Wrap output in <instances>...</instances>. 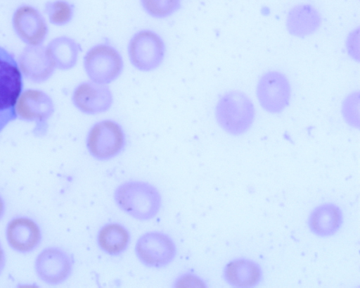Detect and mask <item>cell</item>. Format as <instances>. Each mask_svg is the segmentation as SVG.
Here are the masks:
<instances>
[{
    "mask_svg": "<svg viewBox=\"0 0 360 288\" xmlns=\"http://www.w3.org/2000/svg\"><path fill=\"white\" fill-rule=\"evenodd\" d=\"M113 197L120 210L137 220L153 219L162 207L159 190L144 181L130 180L120 184L115 189Z\"/></svg>",
    "mask_w": 360,
    "mask_h": 288,
    "instance_id": "1",
    "label": "cell"
},
{
    "mask_svg": "<svg viewBox=\"0 0 360 288\" xmlns=\"http://www.w3.org/2000/svg\"><path fill=\"white\" fill-rule=\"evenodd\" d=\"M255 107L250 99L243 92L229 91L218 100L215 118L226 132L238 136L246 132L255 119Z\"/></svg>",
    "mask_w": 360,
    "mask_h": 288,
    "instance_id": "2",
    "label": "cell"
},
{
    "mask_svg": "<svg viewBox=\"0 0 360 288\" xmlns=\"http://www.w3.org/2000/svg\"><path fill=\"white\" fill-rule=\"evenodd\" d=\"M22 89V74L16 60L0 46V132L16 118L15 106Z\"/></svg>",
    "mask_w": 360,
    "mask_h": 288,
    "instance_id": "3",
    "label": "cell"
},
{
    "mask_svg": "<svg viewBox=\"0 0 360 288\" xmlns=\"http://www.w3.org/2000/svg\"><path fill=\"white\" fill-rule=\"evenodd\" d=\"M126 137L122 127L112 120H103L94 124L86 137L89 154L98 161H108L124 149Z\"/></svg>",
    "mask_w": 360,
    "mask_h": 288,
    "instance_id": "4",
    "label": "cell"
},
{
    "mask_svg": "<svg viewBox=\"0 0 360 288\" xmlns=\"http://www.w3.org/2000/svg\"><path fill=\"white\" fill-rule=\"evenodd\" d=\"M84 68L90 80L108 84L122 74L124 62L120 52L108 43L92 46L84 57Z\"/></svg>",
    "mask_w": 360,
    "mask_h": 288,
    "instance_id": "5",
    "label": "cell"
},
{
    "mask_svg": "<svg viewBox=\"0 0 360 288\" xmlns=\"http://www.w3.org/2000/svg\"><path fill=\"white\" fill-rule=\"evenodd\" d=\"M165 50L162 38L150 30L136 32L127 47L131 65L142 72H150L159 68L164 61Z\"/></svg>",
    "mask_w": 360,
    "mask_h": 288,
    "instance_id": "6",
    "label": "cell"
},
{
    "mask_svg": "<svg viewBox=\"0 0 360 288\" xmlns=\"http://www.w3.org/2000/svg\"><path fill=\"white\" fill-rule=\"evenodd\" d=\"M139 261L148 268H161L168 265L176 256V246L167 234L151 231L143 234L135 244Z\"/></svg>",
    "mask_w": 360,
    "mask_h": 288,
    "instance_id": "7",
    "label": "cell"
},
{
    "mask_svg": "<svg viewBox=\"0 0 360 288\" xmlns=\"http://www.w3.org/2000/svg\"><path fill=\"white\" fill-rule=\"evenodd\" d=\"M262 108L270 113H279L289 104L291 88L288 78L278 71H269L259 78L256 89Z\"/></svg>",
    "mask_w": 360,
    "mask_h": 288,
    "instance_id": "8",
    "label": "cell"
},
{
    "mask_svg": "<svg viewBox=\"0 0 360 288\" xmlns=\"http://www.w3.org/2000/svg\"><path fill=\"white\" fill-rule=\"evenodd\" d=\"M72 260L60 248L50 247L43 250L37 257L34 268L41 280L56 285L65 281L72 270Z\"/></svg>",
    "mask_w": 360,
    "mask_h": 288,
    "instance_id": "9",
    "label": "cell"
},
{
    "mask_svg": "<svg viewBox=\"0 0 360 288\" xmlns=\"http://www.w3.org/2000/svg\"><path fill=\"white\" fill-rule=\"evenodd\" d=\"M72 99L75 106L87 115L106 112L113 104V95L108 84L91 80L78 84L73 92Z\"/></svg>",
    "mask_w": 360,
    "mask_h": 288,
    "instance_id": "10",
    "label": "cell"
},
{
    "mask_svg": "<svg viewBox=\"0 0 360 288\" xmlns=\"http://www.w3.org/2000/svg\"><path fill=\"white\" fill-rule=\"evenodd\" d=\"M13 22L18 35L30 45L41 44L46 35L47 26L43 17L32 6L18 8L14 13Z\"/></svg>",
    "mask_w": 360,
    "mask_h": 288,
    "instance_id": "11",
    "label": "cell"
},
{
    "mask_svg": "<svg viewBox=\"0 0 360 288\" xmlns=\"http://www.w3.org/2000/svg\"><path fill=\"white\" fill-rule=\"evenodd\" d=\"M41 231L38 225L27 218L12 219L6 227V239L10 246L22 253L34 249L40 242Z\"/></svg>",
    "mask_w": 360,
    "mask_h": 288,
    "instance_id": "12",
    "label": "cell"
},
{
    "mask_svg": "<svg viewBox=\"0 0 360 288\" xmlns=\"http://www.w3.org/2000/svg\"><path fill=\"white\" fill-rule=\"evenodd\" d=\"M16 113L22 119L42 123L53 113L51 99L45 93L34 89L25 91L18 97Z\"/></svg>",
    "mask_w": 360,
    "mask_h": 288,
    "instance_id": "13",
    "label": "cell"
},
{
    "mask_svg": "<svg viewBox=\"0 0 360 288\" xmlns=\"http://www.w3.org/2000/svg\"><path fill=\"white\" fill-rule=\"evenodd\" d=\"M321 16L309 4H298L287 15L286 28L290 35L303 38L314 34L320 27Z\"/></svg>",
    "mask_w": 360,
    "mask_h": 288,
    "instance_id": "14",
    "label": "cell"
},
{
    "mask_svg": "<svg viewBox=\"0 0 360 288\" xmlns=\"http://www.w3.org/2000/svg\"><path fill=\"white\" fill-rule=\"evenodd\" d=\"M342 223V211L333 204H324L317 206L312 211L308 220L310 230L319 237L334 234Z\"/></svg>",
    "mask_w": 360,
    "mask_h": 288,
    "instance_id": "15",
    "label": "cell"
},
{
    "mask_svg": "<svg viewBox=\"0 0 360 288\" xmlns=\"http://www.w3.org/2000/svg\"><path fill=\"white\" fill-rule=\"evenodd\" d=\"M226 281L233 287H251L260 280L262 271L255 262L245 259L229 262L224 268Z\"/></svg>",
    "mask_w": 360,
    "mask_h": 288,
    "instance_id": "16",
    "label": "cell"
},
{
    "mask_svg": "<svg viewBox=\"0 0 360 288\" xmlns=\"http://www.w3.org/2000/svg\"><path fill=\"white\" fill-rule=\"evenodd\" d=\"M130 234L122 225L107 223L98 231L97 242L99 248L110 256H118L128 247Z\"/></svg>",
    "mask_w": 360,
    "mask_h": 288,
    "instance_id": "17",
    "label": "cell"
},
{
    "mask_svg": "<svg viewBox=\"0 0 360 288\" xmlns=\"http://www.w3.org/2000/svg\"><path fill=\"white\" fill-rule=\"evenodd\" d=\"M145 11L151 17L162 19L175 13L181 8V0H141Z\"/></svg>",
    "mask_w": 360,
    "mask_h": 288,
    "instance_id": "18",
    "label": "cell"
},
{
    "mask_svg": "<svg viewBox=\"0 0 360 288\" xmlns=\"http://www.w3.org/2000/svg\"><path fill=\"white\" fill-rule=\"evenodd\" d=\"M58 64L63 69H70L77 63L78 54L81 50L80 46L74 40L63 37L58 39Z\"/></svg>",
    "mask_w": 360,
    "mask_h": 288,
    "instance_id": "19",
    "label": "cell"
},
{
    "mask_svg": "<svg viewBox=\"0 0 360 288\" xmlns=\"http://www.w3.org/2000/svg\"><path fill=\"white\" fill-rule=\"evenodd\" d=\"M46 11L51 23L57 25L68 24L72 20L74 13L73 6L63 0L47 3Z\"/></svg>",
    "mask_w": 360,
    "mask_h": 288,
    "instance_id": "20",
    "label": "cell"
},
{
    "mask_svg": "<svg viewBox=\"0 0 360 288\" xmlns=\"http://www.w3.org/2000/svg\"><path fill=\"white\" fill-rule=\"evenodd\" d=\"M342 113L345 120L351 126H359V92H353L343 101Z\"/></svg>",
    "mask_w": 360,
    "mask_h": 288,
    "instance_id": "21",
    "label": "cell"
},
{
    "mask_svg": "<svg viewBox=\"0 0 360 288\" xmlns=\"http://www.w3.org/2000/svg\"><path fill=\"white\" fill-rule=\"evenodd\" d=\"M359 28L352 31L347 37L346 47L349 56L356 61L359 60Z\"/></svg>",
    "mask_w": 360,
    "mask_h": 288,
    "instance_id": "22",
    "label": "cell"
},
{
    "mask_svg": "<svg viewBox=\"0 0 360 288\" xmlns=\"http://www.w3.org/2000/svg\"><path fill=\"white\" fill-rule=\"evenodd\" d=\"M205 284L198 277L191 274H184L175 282V287H204Z\"/></svg>",
    "mask_w": 360,
    "mask_h": 288,
    "instance_id": "23",
    "label": "cell"
},
{
    "mask_svg": "<svg viewBox=\"0 0 360 288\" xmlns=\"http://www.w3.org/2000/svg\"><path fill=\"white\" fill-rule=\"evenodd\" d=\"M5 264V256L2 247L0 244V273L2 271Z\"/></svg>",
    "mask_w": 360,
    "mask_h": 288,
    "instance_id": "24",
    "label": "cell"
},
{
    "mask_svg": "<svg viewBox=\"0 0 360 288\" xmlns=\"http://www.w3.org/2000/svg\"><path fill=\"white\" fill-rule=\"evenodd\" d=\"M4 212V204L2 199L0 197V218L2 217Z\"/></svg>",
    "mask_w": 360,
    "mask_h": 288,
    "instance_id": "25",
    "label": "cell"
}]
</instances>
